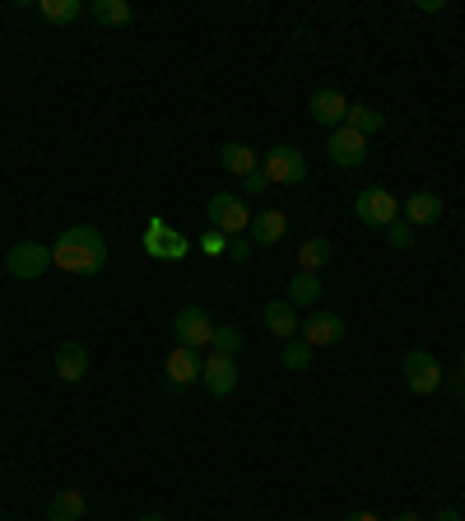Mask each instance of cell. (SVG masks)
I'll list each match as a JSON object with an SVG mask.
<instances>
[{
  "label": "cell",
  "instance_id": "obj_1",
  "mask_svg": "<svg viewBox=\"0 0 465 521\" xmlns=\"http://www.w3.org/2000/svg\"><path fill=\"white\" fill-rule=\"evenodd\" d=\"M52 266H61L66 275H103L107 266V242L93 224H70L56 233L52 242Z\"/></svg>",
  "mask_w": 465,
  "mask_h": 521
},
{
  "label": "cell",
  "instance_id": "obj_2",
  "mask_svg": "<svg viewBox=\"0 0 465 521\" xmlns=\"http://www.w3.org/2000/svg\"><path fill=\"white\" fill-rule=\"evenodd\" d=\"M261 173H266L275 187H303L307 182V154L298 145H275V149H266Z\"/></svg>",
  "mask_w": 465,
  "mask_h": 521
},
{
  "label": "cell",
  "instance_id": "obj_3",
  "mask_svg": "<svg viewBox=\"0 0 465 521\" xmlns=\"http://www.w3.org/2000/svg\"><path fill=\"white\" fill-rule=\"evenodd\" d=\"M210 228H219L224 238H242V233L252 228V210H247V201L233 196V191L210 196Z\"/></svg>",
  "mask_w": 465,
  "mask_h": 521
},
{
  "label": "cell",
  "instance_id": "obj_4",
  "mask_svg": "<svg viewBox=\"0 0 465 521\" xmlns=\"http://www.w3.org/2000/svg\"><path fill=\"white\" fill-rule=\"evenodd\" d=\"M400 373H405V387L414 396H433L442 387V363L428 354V349H410L405 359H400Z\"/></svg>",
  "mask_w": 465,
  "mask_h": 521
},
{
  "label": "cell",
  "instance_id": "obj_5",
  "mask_svg": "<svg viewBox=\"0 0 465 521\" xmlns=\"http://www.w3.org/2000/svg\"><path fill=\"white\" fill-rule=\"evenodd\" d=\"M354 214H359V224H368V228H386L400 219V201L386 187H363L359 196H354Z\"/></svg>",
  "mask_w": 465,
  "mask_h": 521
},
{
  "label": "cell",
  "instance_id": "obj_6",
  "mask_svg": "<svg viewBox=\"0 0 465 521\" xmlns=\"http://www.w3.org/2000/svg\"><path fill=\"white\" fill-rule=\"evenodd\" d=\"M145 252L149 256H159V261H182L186 252H191V238L186 233H177L168 219H149V228H145Z\"/></svg>",
  "mask_w": 465,
  "mask_h": 521
},
{
  "label": "cell",
  "instance_id": "obj_7",
  "mask_svg": "<svg viewBox=\"0 0 465 521\" xmlns=\"http://www.w3.org/2000/svg\"><path fill=\"white\" fill-rule=\"evenodd\" d=\"M173 335H177V345L182 349H210V335H214V321H210V312L200 308V303H191V308H182L173 317Z\"/></svg>",
  "mask_w": 465,
  "mask_h": 521
},
{
  "label": "cell",
  "instance_id": "obj_8",
  "mask_svg": "<svg viewBox=\"0 0 465 521\" xmlns=\"http://www.w3.org/2000/svg\"><path fill=\"white\" fill-rule=\"evenodd\" d=\"M47 266H52V247H42V242H14L5 256L10 280H38V275H47Z\"/></svg>",
  "mask_w": 465,
  "mask_h": 521
},
{
  "label": "cell",
  "instance_id": "obj_9",
  "mask_svg": "<svg viewBox=\"0 0 465 521\" xmlns=\"http://www.w3.org/2000/svg\"><path fill=\"white\" fill-rule=\"evenodd\" d=\"M298 340H307L312 349L340 345L345 340V317H335V312H307V321H298Z\"/></svg>",
  "mask_w": 465,
  "mask_h": 521
},
{
  "label": "cell",
  "instance_id": "obj_10",
  "mask_svg": "<svg viewBox=\"0 0 465 521\" xmlns=\"http://www.w3.org/2000/svg\"><path fill=\"white\" fill-rule=\"evenodd\" d=\"M326 154H331L335 168H363V159H368V135L340 126V131H331V140H326Z\"/></svg>",
  "mask_w": 465,
  "mask_h": 521
},
{
  "label": "cell",
  "instance_id": "obj_11",
  "mask_svg": "<svg viewBox=\"0 0 465 521\" xmlns=\"http://www.w3.org/2000/svg\"><path fill=\"white\" fill-rule=\"evenodd\" d=\"M307 112H312V121L331 126V131H340V126H345V117H349L345 89H317V94L307 98Z\"/></svg>",
  "mask_w": 465,
  "mask_h": 521
},
{
  "label": "cell",
  "instance_id": "obj_12",
  "mask_svg": "<svg viewBox=\"0 0 465 521\" xmlns=\"http://www.w3.org/2000/svg\"><path fill=\"white\" fill-rule=\"evenodd\" d=\"M200 368H205V359H200L196 349H182V345H173L168 359H163V377H168V387H177V391L200 382Z\"/></svg>",
  "mask_w": 465,
  "mask_h": 521
},
{
  "label": "cell",
  "instance_id": "obj_13",
  "mask_svg": "<svg viewBox=\"0 0 465 521\" xmlns=\"http://www.w3.org/2000/svg\"><path fill=\"white\" fill-rule=\"evenodd\" d=\"M200 382H205L210 396H233V387H238V363L228 359V354H205Z\"/></svg>",
  "mask_w": 465,
  "mask_h": 521
},
{
  "label": "cell",
  "instance_id": "obj_14",
  "mask_svg": "<svg viewBox=\"0 0 465 521\" xmlns=\"http://www.w3.org/2000/svg\"><path fill=\"white\" fill-rule=\"evenodd\" d=\"M56 377L70 382V387L89 377V349H84V340H61L56 345Z\"/></svg>",
  "mask_w": 465,
  "mask_h": 521
},
{
  "label": "cell",
  "instance_id": "obj_15",
  "mask_svg": "<svg viewBox=\"0 0 465 521\" xmlns=\"http://www.w3.org/2000/svg\"><path fill=\"white\" fill-rule=\"evenodd\" d=\"M261 321H266V331L275 335V340H293V335H298V308H293L289 298H270Z\"/></svg>",
  "mask_w": 465,
  "mask_h": 521
},
{
  "label": "cell",
  "instance_id": "obj_16",
  "mask_svg": "<svg viewBox=\"0 0 465 521\" xmlns=\"http://www.w3.org/2000/svg\"><path fill=\"white\" fill-rule=\"evenodd\" d=\"M400 210H405V224L410 228H428L442 219V196H433V191H414L410 201H400Z\"/></svg>",
  "mask_w": 465,
  "mask_h": 521
},
{
  "label": "cell",
  "instance_id": "obj_17",
  "mask_svg": "<svg viewBox=\"0 0 465 521\" xmlns=\"http://www.w3.org/2000/svg\"><path fill=\"white\" fill-rule=\"evenodd\" d=\"M84 512H89L84 489H56L47 498V521H84Z\"/></svg>",
  "mask_w": 465,
  "mask_h": 521
},
{
  "label": "cell",
  "instance_id": "obj_18",
  "mask_svg": "<svg viewBox=\"0 0 465 521\" xmlns=\"http://www.w3.org/2000/svg\"><path fill=\"white\" fill-rule=\"evenodd\" d=\"M219 168H224V173H233V177H247V173H256V168H261V154H256L252 145H242V140H228V145L219 149Z\"/></svg>",
  "mask_w": 465,
  "mask_h": 521
},
{
  "label": "cell",
  "instance_id": "obj_19",
  "mask_svg": "<svg viewBox=\"0 0 465 521\" xmlns=\"http://www.w3.org/2000/svg\"><path fill=\"white\" fill-rule=\"evenodd\" d=\"M289 233V214L284 210H266V214H256L252 228H247V238L256 242V247H275L279 238Z\"/></svg>",
  "mask_w": 465,
  "mask_h": 521
},
{
  "label": "cell",
  "instance_id": "obj_20",
  "mask_svg": "<svg viewBox=\"0 0 465 521\" xmlns=\"http://www.w3.org/2000/svg\"><path fill=\"white\" fill-rule=\"evenodd\" d=\"M89 14H93V19H98L103 28H126V24L135 19V5H131V0H93Z\"/></svg>",
  "mask_w": 465,
  "mask_h": 521
},
{
  "label": "cell",
  "instance_id": "obj_21",
  "mask_svg": "<svg viewBox=\"0 0 465 521\" xmlns=\"http://www.w3.org/2000/svg\"><path fill=\"white\" fill-rule=\"evenodd\" d=\"M317 298H321V280L317 275H307V270H298V275L289 280V303L303 312V308H317Z\"/></svg>",
  "mask_w": 465,
  "mask_h": 521
},
{
  "label": "cell",
  "instance_id": "obj_22",
  "mask_svg": "<svg viewBox=\"0 0 465 521\" xmlns=\"http://www.w3.org/2000/svg\"><path fill=\"white\" fill-rule=\"evenodd\" d=\"M345 126H349V131H359V135H377L386 126V117L377 112V107H368V103H349Z\"/></svg>",
  "mask_w": 465,
  "mask_h": 521
},
{
  "label": "cell",
  "instance_id": "obj_23",
  "mask_svg": "<svg viewBox=\"0 0 465 521\" xmlns=\"http://www.w3.org/2000/svg\"><path fill=\"white\" fill-rule=\"evenodd\" d=\"M331 252H335L331 238H307L303 247H298V266H303L307 275H317V270L331 261Z\"/></svg>",
  "mask_w": 465,
  "mask_h": 521
},
{
  "label": "cell",
  "instance_id": "obj_24",
  "mask_svg": "<svg viewBox=\"0 0 465 521\" xmlns=\"http://www.w3.org/2000/svg\"><path fill=\"white\" fill-rule=\"evenodd\" d=\"M38 14L47 24H75L84 14V0H38Z\"/></svg>",
  "mask_w": 465,
  "mask_h": 521
},
{
  "label": "cell",
  "instance_id": "obj_25",
  "mask_svg": "<svg viewBox=\"0 0 465 521\" xmlns=\"http://www.w3.org/2000/svg\"><path fill=\"white\" fill-rule=\"evenodd\" d=\"M238 349H242V331L228 321V326H214L210 335V354H228V359H238Z\"/></svg>",
  "mask_w": 465,
  "mask_h": 521
},
{
  "label": "cell",
  "instance_id": "obj_26",
  "mask_svg": "<svg viewBox=\"0 0 465 521\" xmlns=\"http://www.w3.org/2000/svg\"><path fill=\"white\" fill-rule=\"evenodd\" d=\"M279 359H284V368H289V373H303L307 363H312V345L293 335V340H284V354H279Z\"/></svg>",
  "mask_w": 465,
  "mask_h": 521
},
{
  "label": "cell",
  "instance_id": "obj_27",
  "mask_svg": "<svg viewBox=\"0 0 465 521\" xmlns=\"http://www.w3.org/2000/svg\"><path fill=\"white\" fill-rule=\"evenodd\" d=\"M382 233H386V247H396V252H405V247L414 242V228L405 224V219H396V224H386Z\"/></svg>",
  "mask_w": 465,
  "mask_h": 521
},
{
  "label": "cell",
  "instance_id": "obj_28",
  "mask_svg": "<svg viewBox=\"0 0 465 521\" xmlns=\"http://www.w3.org/2000/svg\"><path fill=\"white\" fill-rule=\"evenodd\" d=\"M196 247H200V252H205V256H219V252H228V238H224V233H219V228H205Z\"/></svg>",
  "mask_w": 465,
  "mask_h": 521
},
{
  "label": "cell",
  "instance_id": "obj_29",
  "mask_svg": "<svg viewBox=\"0 0 465 521\" xmlns=\"http://www.w3.org/2000/svg\"><path fill=\"white\" fill-rule=\"evenodd\" d=\"M266 191H270V177L261 173V168L242 177V201H247V196H266Z\"/></svg>",
  "mask_w": 465,
  "mask_h": 521
},
{
  "label": "cell",
  "instance_id": "obj_30",
  "mask_svg": "<svg viewBox=\"0 0 465 521\" xmlns=\"http://www.w3.org/2000/svg\"><path fill=\"white\" fill-rule=\"evenodd\" d=\"M252 247L256 242L247 238V233H242V238H228V256H233V261H252Z\"/></svg>",
  "mask_w": 465,
  "mask_h": 521
},
{
  "label": "cell",
  "instance_id": "obj_31",
  "mask_svg": "<svg viewBox=\"0 0 465 521\" xmlns=\"http://www.w3.org/2000/svg\"><path fill=\"white\" fill-rule=\"evenodd\" d=\"M345 521H382L377 512H345Z\"/></svg>",
  "mask_w": 465,
  "mask_h": 521
},
{
  "label": "cell",
  "instance_id": "obj_32",
  "mask_svg": "<svg viewBox=\"0 0 465 521\" xmlns=\"http://www.w3.org/2000/svg\"><path fill=\"white\" fill-rule=\"evenodd\" d=\"M433 521H461V512H456V508H442L438 517H433Z\"/></svg>",
  "mask_w": 465,
  "mask_h": 521
},
{
  "label": "cell",
  "instance_id": "obj_33",
  "mask_svg": "<svg viewBox=\"0 0 465 521\" xmlns=\"http://www.w3.org/2000/svg\"><path fill=\"white\" fill-rule=\"evenodd\" d=\"M386 521H424L419 512H400V517H386Z\"/></svg>",
  "mask_w": 465,
  "mask_h": 521
},
{
  "label": "cell",
  "instance_id": "obj_34",
  "mask_svg": "<svg viewBox=\"0 0 465 521\" xmlns=\"http://www.w3.org/2000/svg\"><path fill=\"white\" fill-rule=\"evenodd\" d=\"M140 521H163V512H145V517H140Z\"/></svg>",
  "mask_w": 465,
  "mask_h": 521
},
{
  "label": "cell",
  "instance_id": "obj_35",
  "mask_svg": "<svg viewBox=\"0 0 465 521\" xmlns=\"http://www.w3.org/2000/svg\"><path fill=\"white\" fill-rule=\"evenodd\" d=\"M461 373H465V349H461Z\"/></svg>",
  "mask_w": 465,
  "mask_h": 521
},
{
  "label": "cell",
  "instance_id": "obj_36",
  "mask_svg": "<svg viewBox=\"0 0 465 521\" xmlns=\"http://www.w3.org/2000/svg\"><path fill=\"white\" fill-rule=\"evenodd\" d=\"M461 405H465V387H461Z\"/></svg>",
  "mask_w": 465,
  "mask_h": 521
},
{
  "label": "cell",
  "instance_id": "obj_37",
  "mask_svg": "<svg viewBox=\"0 0 465 521\" xmlns=\"http://www.w3.org/2000/svg\"><path fill=\"white\" fill-rule=\"evenodd\" d=\"M0 521H5V512H0Z\"/></svg>",
  "mask_w": 465,
  "mask_h": 521
},
{
  "label": "cell",
  "instance_id": "obj_38",
  "mask_svg": "<svg viewBox=\"0 0 465 521\" xmlns=\"http://www.w3.org/2000/svg\"><path fill=\"white\" fill-rule=\"evenodd\" d=\"M461 503H465V494H461Z\"/></svg>",
  "mask_w": 465,
  "mask_h": 521
}]
</instances>
